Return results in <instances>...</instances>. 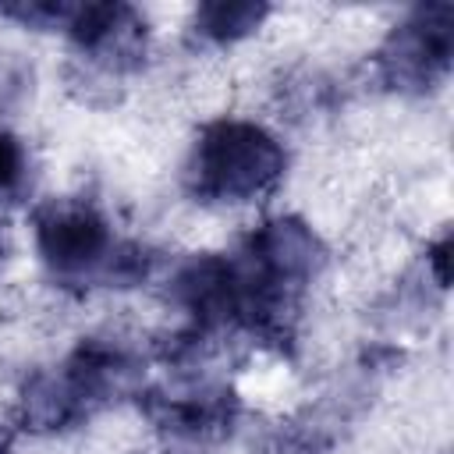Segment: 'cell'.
Returning a JSON list of instances; mask_svg holds the SVG:
<instances>
[{
  "label": "cell",
  "mask_w": 454,
  "mask_h": 454,
  "mask_svg": "<svg viewBox=\"0 0 454 454\" xmlns=\"http://www.w3.org/2000/svg\"><path fill=\"white\" fill-rule=\"evenodd\" d=\"M18 415L21 426L32 433H64L89 419V408L67 383L60 369H39L25 380L21 397H18Z\"/></svg>",
  "instance_id": "8"
},
{
  "label": "cell",
  "mask_w": 454,
  "mask_h": 454,
  "mask_svg": "<svg viewBox=\"0 0 454 454\" xmlns=\"http://www.w3.org/2000/svg\"><path fill=\"white\" fill-rule=\"evenodd\" d=\"M149 422L170 450L202 454L231 436L238 397L223 383H188L181 390H153L142 401Z\"/></svg>",
  "instance_id": "5"
},
{
  "label": "cell",
  "mask_w": 454,
  "mask_h": 454,
  "mask_svg": "<svg viewBox=\"0 0 454 454\" xmlns=\"http://www.w3.org/2000/svg\"><path fill=\"white\" fill-rule=\"evenodd\" d=\"M35 248L46 270L64 284H117L131 287L149 273V255L138 245H121L96 199H46L35 216Z\"/></svg>",
  "instance_id": "2"
},
{
  "label": "cell",
  "mask_w": 454,
  "mask_h": 454,
  "mask_svg": "<svg viewBox=\"0 0 454 454\" xmlns=\"http://www.w3.org/2000/svg\"><path fill=\"white\" fill-rule=\"evenodd\" d=\"M287 170V153L273 131L255 121H209L188 156L184 184L195 202L248 206L277 192Z\"/></svg>",
  "instance_id": "3"
},
{
  "label": "cell",
  "mask_w": 454,
  "mask_h": 454,
  "mask_svg": "<svg viewBox=\"0 0 454 454\" xmlns=\"http://www.w3.org/2000/svg\"><path fill=\"white\" fill-rule=\"evenodd\" d=\"M0 454H11V436L0 429Z\"/></svg>",
  "instance_id": "12"
},
{
  "label": "cell",
  "mask_w": 454,
  "mask_h": 454,
  "mask_svg": "<svg viewBox=\"0 0 454 454\" xmlns=\"http://www.w3.org/2000/svg\"><path fill=\"white\" fill-rule=\"evenodd\" d=\"M0 262H4V238H0Z\"/></svg>",
  "instance_id": "13"
},
{
  "label": "cell",
  "mask_w": 454,
  "mask_h": 454,
  "mask_svg": "<svg viewBox=\"0 0 454 454\" xmlns=\"http://www.w3.org/2000/svg\"><path fill=\"white\" fill-rule=\"evenodd\" d=\"M67 35L85 60L110 74L138 71L149 50V25L131 4H74Z\"/></svg>",
  "instance_id": "6"
},
{
  "label": "cell",
  "mask_w": 454,
  "mask_h": 454,
  "mask_svg": "<svg viewBox=\"0 0 454 454\" xmlns=\"http://www.w3.org/2000/svg\"><path fill=\"white\" fill-rule=\"evenodd\" d=\"M270 14L266 4H252V0H213L202 4L195 11V32L209 43H238L245 35H252L262 18Z\"/></svg>",
  "instance_id": "9"
},
{
  "label": "cell",
  "mask_w": 454,
  "mask_h": 454,
  "mask_svg": "<svg viewBox=\"0 0 454 454\" xmlns=\"http://www.w3.org/2000/svg\"><path fill=\"white\" fill-rule=\"evenodd\" d=\"M28 177V156L18 135L0 128V199H14L25 188Z\"/></svg>",
  "instance_id": "11"
},
{
  "label": "cell",
  "mask_w": 454,
  "mask_h": 454,
  "mask_svg": "<svg viewBox=\"0 0 454 454\" xmlns=\"http://www.w3.org/2000/svg\"><path fill=\"white\" fill-rule=\"evenodd\" d=\"M60 372L67 376V383L74 387L89 415L121 397H135V394L142 397V376H145L142 358L128 344H117V340H103V337L82 340L67 355Z\"/></svg>",
  "instance_id": "7"
},
{
  "label": "cell",
  "mask_w": 454,
  "mask_h": 454,
  "mask_svg": "<svg viewBox=\"0 0 454 454\" xmlns=\"http://www.w3.org/2000/svg\"><path fill=\"white\" fill-rule=\"evenodd\" d=\"M231 262V333L287 348L301 298L326 262L319 234L301 216H273L255 227Z\"/></svg>",
  "instance_id": "1"
},
{
  "label": "cell",
  "mask_w": 454,
  "mask_h": 454,
  "mask_svg": "<svg viewBox=\"0 0 454 454\" xmlns=\"http://www.w3.org/2000/svg\"><path fill=\"white\" fill-rule=\"evenodd\" d=\"M74 14V4H46V0H32V4H0V18H14L21 25H32V28H67Z\"/></svg>",
  "instance_id": "10"
},
{
  "label": "cell",
  "mask_w": 454,
  "mask_h": 454,
  "mask_svg": "<svg viewBox=\"0 0 454 454\" xmlns=\"http://www.w3.org/2000/svg\"><path fill=\"white\" fill-rule=\"evenodd\" d=\"M454 64V7L426 4L415 7L401 25L390 28L376 53V67L387 89L404 96L436 92Z\"/></svg>",
  "instance_id": "4"
}]
</instances>
